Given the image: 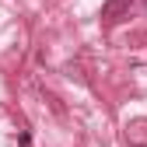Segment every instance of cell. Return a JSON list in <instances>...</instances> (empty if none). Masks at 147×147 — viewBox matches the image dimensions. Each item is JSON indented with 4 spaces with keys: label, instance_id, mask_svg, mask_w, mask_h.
I'll return each mask as SVG.
<instances>
[{
    "label": "cell",
    "instance_id": "1",
    "mask_svg": "<svg viewBox=\"0 0 147 147\" xmlns=\"http://www.w3.org/2000/svg\"><path fill=\"white\" fill-rule=\"evenodd\" d=\"M130 7H133V0H105L102 18H105L109 25H116V21H123V18L130 14Z\"/></svg>",
    "mask_w": 147,
    "mask_h": 147
}]
</instances>
